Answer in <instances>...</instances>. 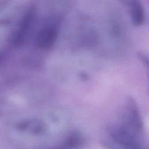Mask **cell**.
Returning <instances> with one entry per match:
<instances>
[{"label":"cell","mask_w":149,"mask_h":149,"mask_svg":"<svg viewBox=\"0 0 149 149\" xmlns=\"http://www.w3.org/2000/svg\"><path fill=\"white\" fill-rule=\"evenodd\" d=\"M70 116L66 110L54 107L21 121L15 127L17 138L33 147H42L68 132Z\"/></svg>","instance_id":"cell-1"},{"label":"cell","mask_w":149,"mask_h":149,"mask_svg":"<svg viewBox=\"0 0 149 149\" xmlns=\"http://www.w3.org/2000/svg\"><path fill=\"white\" fill-rule=\"evenodd\" d=\"M102 145L106 149H145L142 120L133 101H129L119 119L106 128Z\"/></svg>","instance_id":"cell-2"},{"label":"cell","mask_w":149,"mask_h":149,"mask_svg":"<svg viewBox=\"0 0 149 149\" xmlns=\"http://www.w3.org/2000/svg\"><path fill=\"white\" fill-rule=\"evenodd\" d=\"M62 23L61 16L55 13L47 15L41 23L35 36L36 46L41 49L51 48L58 37Z\"/></svg>","instance_id":"cell-3"},{"label":"cell","mask_w":149,"mask_h":149,"mask_svg":"<svg viewBox=\"0 0 149 149\" xmlns=\"http://www.w3.org/2000/svg\"><path fill=\"white\" fill-rule=\"evenodd\" d=\"M38 13L35 6H30L24 13L9 37L16 47L24 45L31 37L37 22Z\"/></svg>","instance_id":"cell-4"},{"label":"cell","mask_w":149,"mask_h":149,"mask_svg":"<svg viewBox=\"0 0 149 149\" xmlns=\"http://www.w3.org/2000/svg\"><path fill=\"white\" fill-rule=\"evenodd\" d=\"M83 137L78 132H68L61 143L47 149H81L84 144Z\"/></svg>","instance_id":"cell-5"},{"label":"cell","mask_w":149,"mask_h":149,"mask_svg":"<svg viewBox=\"0 0 149 149\" xmlns=\"http://www.w3.org/2000/svg\"><path fill=\"white\" fill-rule=\"evenodd\" d=\"M127 5L132 24L135 26L143 25L146 20V13L142 2L140 0H132Z\"/></svg>","instance_id":"cell-6"},{"label":"cell","mask_w":149,"mask_h":149,"mask_svg":"<svg viewBox=\"0 0 149 149\" xmlns=\"http://www.w3.org/2000/svg\"><path fill=\"white\" fill-rule=\"evenodd\" d=\"M12 0H0V11L5 8Z\"/></svg>","instance_id":"cell-7"},{"label":"cell","mask_w":149,"mask_h":149,"mask_svg":"<svg viewBox=\"0 0 149 149\" xmlns=\"http://www.w3.org/2000/svg\"><path fill=\"white\" fill-rule=\"evenodd\" d=\"M119 1H120L122 3H124V4H127L130 1H132V0H119Z\"/></svg>","instance_id":"cell-8"}]
</instances>
